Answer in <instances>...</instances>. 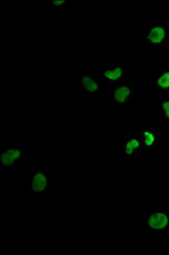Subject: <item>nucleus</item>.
Here are the masks:
<instances>
[{"instance_id":"11","label":"nucleus","mask_w":169,"mask_h":255,"mask_svg":"<svg viewBox=\"0 0 169 255\" xmlns=\"http://www.w3.org/2000/svg\"><path fill=\"white\" fill-rule=\"evenodd\" d=\"M159 112L162 117L169 121V99L162 100L159 105Z\"/></svg>"},{"instance_id":"5","label":"nucleus","mask_w":169,"mask_h":255,"mask_svg":"<svg viewBox=\"0 0 169 255\" xmlns=\"http://www.w3.org/2000/svg\"><path fill=\"white\" fill-rule=\"evenodd\" d=\"M25 156V153L19 147L9 146L1 153L2 167H15Z\"/></svg>"},{"instance_id":"2","label":"nucleus","mask_w":169,"mask_h":255,"mask_svg":"<svg viewBox=\"0 0 169 255\" xmlns=\"http://www.w3.org/2000/svg\"><path fill=\"white\" fill-rule=\"evenodd\" d=\"M30 190L33 192L48 191L50 187V175L48 169L37 168L28 180Z\"/></svg>"},{"instance_id":"1","label":"nucleus","mask_w":169,"mask_h":255,"mask_svg":"<svg viewBox=\"0 0 169 255\" xmlns=\"http://www.w3.org/2000/svg\"><path fill=\"white\" fill-rule=\"evenodd\" d=\"M168 40V30L164 25H153L143 35V41L152 49H160Z\"/></svg>"},{"instance_id":"7","label":"nucleus","mask_w":169,"mask_h":255,"mask_svg":"<svg viewBox=\"0 0 169 255\" xmlns=\"http://www.w3.org/2000/svg\"><path fill=\"white\" fill-rule=\"evenodd\" d=\"M143 149L140 134L128 133L126 135V156L135 157Z\"/></svg>"},{"instance_id":"13","label":"nucleus","mask_w":169,"mask_h":255,"mask_svg":"<svg viewBox=\"0 0 169 255\" xmlns=\"http://www.w3.org/2000/svg\"><path fill=\"white\" fill-rule=\"evenodd\" d=\"M167 152L169 154V142L168 143V145L167 146Z\"/></svg>"},{"instance_id":"12","label":"nucleus","mask_w":169,"mask_h":255,"mask_svg":"<svg viewBox=\"0 0 169 255\" xmlns=\"http://www.w3.org/2000/svg\"><path fill=\"white\" fill-rule=\"evenodd\" d=\"M52 2L57 6H60L65 2V1H52Z\"/></svg>"},{"instance_id":"9","label":"nucleus","mask_w":169,"mask_h":255,"mask_svg":"<svg viewBox=\"0 0 169 255\" xmlns=\"http://www.w3.org/2000/svg\"><path fill=\"white\" fill-rule=\"evenodd\" d=\"M125 69L120 66L107 69L103 73L104 78L110 82L121 81L125 79Z\"/></svg>"},{"instance_id":"8","label":"nucleus","mask_w":169,"mask_h":255,"mask_svg":"<svg viewBox=\"0 0 169 255\" xmlns=\"http://www.w3.org/2000/svg\"><path fill=\"white\" fill-rule=\"evenodd\" d=\"M154 87L162 92L169 91V68H166L158 74L155 77Z\"/></svg>"},{"instance_id":"3","label":"nucleus","mask_w":169,"mask_h":255,"mask_svg":"<svg viewBox=\"0 0 169 255\" xmlns=\"http://www.w3.org/2000/svg\"><path fill=\"white\" fill-rule=\"evenodd\" d=\"M148 228L155 232H161L169 227V210H155L147 220Z\"/></svg>"},{"instance_id":"10","label":"nucleus","mask_w":169,"mask_h":255,"mask_svg":"<svg viewBox=\"0 0 169 255\" xmlns=\"http://www.w3.org/2000/svg\"><path fill=\"white\" fill-rule=\"evenodd\" d=\"M81 85L84 89V91L93 93L97 92L99 87L97 82L92 78V77L84 76L81 79Z\"/></svg>"},{"instance_id":"6","label":"nucleus","mask_w":169,"mask_h":255,"mask_svg":"<svg viewBox=\"0 0 169 255\" xmlns=\"http://www.w3.org/2000/svg\"><path fill=\"white\" fill-rule=\"evenodd\" d=\"M140 135L143 149H151L159 145V132L155 128L149 126L142 127Z\"/></svg>"},{"instance_id":"4","label":"nucleus","mask_w":169,"mask_h":255,"mask_svg":"<svg viewBox=\"0 0 169 255\" xmlns=\"http://www.w3.org/2000/svg\"><path fill=\"white\" fill-rule=\"evenodd\" d=\"M132 85L121 83L112 88L110 96L112 101L117 105L125 106L130 101L133 96Z\"/></svg>"}]
</instances>
